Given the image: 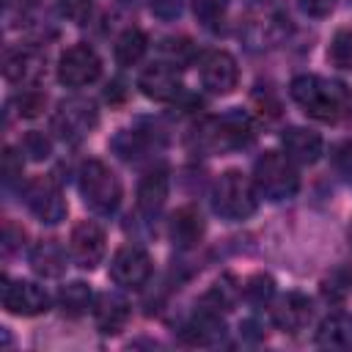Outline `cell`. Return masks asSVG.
I'll return each mask as SVG.
<instances>
[{"label": "cell", "instance_id": "cell-20", "mask_svg": "<svg viewBox=\"0 0 352 352\" xmlns=\"http://www.w3.org/2000/svg\"><path fill=\"white\" fill-rule=\"evenodd\" d=\"M165 201H168V170L165 168H154L138 184V209L143 214L154 217V214H160Z\"/></svg>", "mask_w": 352, "mask_h": 352}, {"label": "cell", "instance_id": "cell-22", "mask_svg": "<svg viewBox=\"0 0 352 352\" xmlns=\"http://www.w3.org/2000/svg\"><path fill=\"white\" fill-rule=\"evenodd\" d=\"M316 344L324 349H349L352 346V314H330L316 330Z\"/></svg>", "mask_w": 352, "mask_h": 352}, {"label": "cell", "instance_id": "cell-11", "mask_svg": "<svg viewBox=\"0 0 352 352\" xmlns=\"http://www.w3.org/2000/svg\"><path fill=\"white\" fill-rule=\"evenodd\" d=\"M3 308L14 316H38L50 308V294L33 280H3Z\"/></svg>", "mask_w": 352, "mask_h": 352}, {"label": "cell", "instance_id": "cell-18", "mask_svg": "<svg viewBox=\"0 0 352 352\" xmlns=\"http://www.w3.org/2000/svg\"><path fill=\"white\" fill-rule=\"evenodd\" d=\"M226 333V324L220 319V314L214 308H204L198 311L184 327H182V338L192 346H209V344H217Z\"/></svg>", "mask_w": 352, "mask_h": 352}, {"label": "cell", "instance_id": "cell-1", "mask_svg": "<svg viewBox=\"0 0 352 352\" xmlns=\"http://www.w3.org/2000/svg\"><path fill=\"white\" fill-rule=\"evenodd\" d=\"M289 94L302 107L305 116L324 121V124H336L352 113V91L344 82L330 80V77L300 74L292 80Z\"/></svg>", "mask_w": 352, "mask_h": 352}, {"label": "cell", "instance_id": "cell-12", "mask_svg": "<svg viewBox=\"0 0 352 352\" xmlns=\"http://www.w3.org/2000/svg\"><path fill=\"white\" fill-rule=\"evenodd\" d=\"M198 74H201V82L209 94H231L239 82V66L234 60L231 52L226 50H212L201 58L198 63Z\"/></svg>", "mask_w": 352, "mask_h": 352}, {"label": "cell", "instance_id": "cell-27", "mask_svg": "<svg viewBox=\"0 0 352 352\" xmlns=\"http://www.w3.org/2000/svg\"><path fill=\"white\" fill-rule=\"evenodd\" d=\"M242 292H245V297H248L253 305H261V302H267V300L275 294V283H272L270 275H253V278L242 286Z\"/></svg>", "mask_w": 352, "mask_h": 352}, {"label": "cell", "instance_id": "cell-28", "mask_svg": "<svg viewBox=\"0 0 352 352\" xmlns=\"http://www.w3.org/2000/svg\"><path fill=\"white\" fill-rule=\"evenodd\" d=\"M22 154H28L30 160H47L50 157V151H52V146H50V138H44L41 132H28L25 138H22Z\"/></svg>", "mask_w": 352, "mask_h": 352}, {"label": "cell", "instance_id": "cell-16", "mask_svg": "<svg viewBox=\"0 0 352 352\" xmlns=\"http://www.w3.org/2000/svg\"><path fill=\"white\" fill-rule=\"evenodd\" d=\"M280 146H283V154L294 165H314L322 157V138L314 129H305V126H289V129H283Z\"/></svg>", "mask_w": 352, "mask_h": 352}, {"label": "cell", "instance_id": "cell-29", "mask_svg": "<svg viewBox=\"0 0 352 352\" xmlns=\"http://www.w3.org/2000/svg\"><path fill=\"white\" fill-rule=\"evenodd\" d=\"M236 286H231L228 280H223V283H214V289L206 294V302H212V308L214 311H228L231 305H234V300H236Z\"/></svg>", "mask_w": 352, "mask_h": 352}, {"label": "cell", "instance_id": "cell-9", "mask_svg": "<svg viewBox=\"0 0 352 352\" xmlns=\"http://www.w3.org/2000/svg\"><path fill=\"white\" fill-rule=\"evenodd\" d=\"M151 256L138 245H124L110 258V278L121 289H140L151 278Z\"/></svg>", "mask_w": 352, "mask_h": 352}, {"label": "cell", "instance_id": "cell-13", "mask_svg": "<svg viewBox=\"0 0 352 352\" xmlns=\"http://www.w3.org/2000/svg\"><path fill=\"white\" fill-rule=\"evenodd\" d=\"M138 88L154 102H173L182 94V74L176 72V63H151L140 72Z\"/></svg>", "mask_w": 352, "mask_h": 352}, {"label": "cell", "instance_id": "cell-10", "mask_svg": "<svg viewBox=\"0 0 352 352\" xmlns=\"http://www.w3.org/2000/svg\"><path fill=\"white\" fill-rule=\"evenodd\" d=\"M104 250H107V239H104V231L99 223L94 220H80L72 234H69V256L77 267L82 270H94L102 258H104Z\"/></svg>", "mask_w": 352, "mask_h": 352}, {"label": "cell", "instance_id": "cell-23", "mask_svg": "<svg viewBox=\"0 0 352 352\" xmlns=\"http://www.w3.org/2000/svg\"><path fill=\"white\" fill-rule=\"evenodd\" d=\"M94 302H96L94 300V292L82 280H72V283H66L58 292V305H60V311L66 316H82V314L94 311Z\"/></svg>", "mask_w": 352, "mask_h": 352}, {"label": "cell", "instance_id": "cell-24", "mask_svg": "<svg viewBox=\"0 0 352 352\" xmlns=\"http://www.w3.org/2000/svg\"><path fill=\"white\" fill-rule=\"evenodd\" d=\"M146 47H148V41H146L143 30H138V28L124 30L116 38V60H118V66H135L146 55Z\"/></svg>", "mask_w": 352, "mask_h": 352}, {"label": "cell", "instance_id": "cell-4", "mask_svg": "<svg viewBox=\"0 0 352 352\" xmlns=\"http://www.w3.org/2000/svg\"><path fill=\"white\" fill-rule=\"evenodd\" d=\"M82 201L96 212V214H113L121 204V182L118 176L110 170V165H104L102 160H88L80 165V176H77Z\"/></svg>", "mask_w": 352, "mask_h": 352}, {"label": "cell", "instance_id": "cell-6", "mask_svg": "<svg viewBox=\"0 0 352 352\" xmlns=\"http://www.w3.org/2000/svg\"><path fill=\"white\" fill-rule=\"evenodd\" d=\"M96 121H99L96 104L91 99L72 96V99H63L52 113V132L66 143H77L94 132Z\"/></svg>", "mask_w": 352, "mask_h": 352}, {"label": "cell", "instance_id": "cell-3", "mask_svg": "<svg viewBox=\"0 0 352 352\" xmlns=\"http://www.w3.org/2000/svg\"><path fill=\"white\" fill-rule=\"evenodd\" d=\"M212 209L223 220H248L258 209V190L242 170H226L212 187Z\"/></svg>", "mask_w": 352, "mask_h": 352}, {"label": "cell", "instance_id": "cell-26", "mask_svg": "<svg viewBox=\"0 0 352 352\" xmlns=\"http://www.w3.org/2000/svg\"><path fill=\"white\" fill-rule=\"evenodd\" d=\"M11 104L16 107V116H19V118H36V116L47 107V94H41V91H36V88L30 85V88H25L22 94H16Z\"/></svg>", "mask_w": 352, "mask_h": 352}, {"label": "cell", "instance_id": "cell-19", "mask_svg": "<svg viewBox=\"0 0 352 352\" xmlns=\"http://www.w3.org/2000/svg\"><path fill=\"white\" fill-rule=\"evenodd\" d=\"M168 236L176 248H195L204 236V217L192 206H182L168 220Z\"/></svg>", "mask_w": 352, "mask_h": 352}, {"label": "cell", "instance_id": "cell-21", "mask_svg": "<svg viewBox=\"0 0 352 352\" xmlns=\"http://www.w3.org/2000/svg\"><path fill=\"white\" fill-rule=\"evenodd\" d=\"M30 267L44 278H60L66 272V248L58 239H38L30 248Z\"/></svg>", "mask_w": 352, "mask_h": 352}, {"label": "cell", "instance_id": "cell-8", "mask_svg": "<svg viewBox=\"0 0 352 352\" xmlns=\"http://www.w3.org/2000/svg\"><path fill=\"white\" fill-rule=\"evenodd\" d=\"M102 74V58L88 44H74L58 58V80L66 88H82L99 80Z\"/></svg>", "mask_w": 352, "mask_h": 352}, {"label": "cell", "instance_id": "cell-33", "mask_svg": "<svg viewBox=\"0 0 352 352\" xmlns=\"http://www.w3.org/2000/svg\"><path fill=\"white\" fill-rule=\"evenodd\" d=\"M151 11L162 19H170L182 11V0H151Z\"/></svg>", "mask_w": 352, "mask_h": 352}, {"label": "cell", "instance_id": "cell-5", "mask_svg": "<svg viewBox=\"0 0 352 352\" xmlns=\"http://www.w3.org/2000/svg\"><path fill=\"white\" fill-rule=\"evenodd\" d=\"M250 140H253V124L242 110H231V113H223L217 118H209L198 129V146L204 151H212V154L242 148Z\"/></svg>", "mask_w": 352, "mask_h": 352}, {"label": "cell", "instance_id": "cell-2", "mask_svg": "<svg viewBox=\"0 0 352 352\" xmlns=\"http://www.w3.org/2000/svg\"><path fill=\"white\" fill-rule=\"evenodd\" d=\"M253 184L261 198L278 204L297 195L300 173L283 151H264L253 165Z\"/></svg>", "mask_w": 352, "mask_h": 352}, {"label": "cell", "instance_id": "cell-7", "mask_svg": "<svg viewBox=\"0 0 352 352\" xmlns=\"http://www.w3.org/2000/svg\"><path fill=\"white\" fill-rule=\"evenodd\" d=\"M25 206L30 209V214L38 223H47V226H55V223L66 220V214H69L63 190L50 176H38L25 187Z\"/></svg>", "mask_w": 352, "mask_h": 352}, {"label": "cell", "instance_id": "cell-31", "mask_svg": "<svg viewBox=\"0 0 352 352\" xmlns=\"http://www.w3.org/2000/svg\"><path fill=\"white\" fill-rule=\"evenodd\" d=\"M19 176H22V157H16V151L8 146L3 151V182H6V187H11Z\"/></svg>", "mask_w": 352, "mask_h": 352}, {"label": "cell", "instance_id": "cell-32", "mask_svg": "<svg viewBox=\"0 0 352 352\" xmlns=\"http://www.w3.org/2000/svg\"><path fill=\"white\" fill-rule=\"evenodd\" d=\"M297 3H300L302 14L322 19V16H327V14L336 8V3H338V0H297Z\"/></svg>", "mask_w": 352, "mask_h": 352}, {"label": "cell", "instance_id": "cell-25", "mask_svg": "<svg viewBox=\"0 0 352 352\" xmlns=\"http://www.w3.org/2000/svg\"><path fill=\"white\" fill-rule=\"evenodd\" d=\"M327 60L338 69H352V30L349 28L336 30L327 47Z\"/></svg>", "mask_w": 352, "mask_h": 352}, {"label": "cell", "instance_id": "cell-30", "mask_svg": "<svg viewBox=\"0 0 352 352\" xmlns=\"http://www.w3.org/2000/svg\"><path fill=\"white\" fill-rule=\"evenodd\" d=\"M226 6H228V0H192V11H195L198 22H204V25L217 22L223 16Z\"/></svg>", "mask_w": 352, "mask_h": 352}, {"label": "cell", "instance_id": "cell-14", "mask_svg": "<svg viewBox=\"0 0 352 352\" xmlns=\"http://www.w3.org/2000/svg\"><path fill=\"white\" fill-rule=\"evenodd\" d=\"M270 314L283 333H300L314 316V302L300 292H286L272 302Z\"/></svg>", "mask_w": 352, "mask_h": 352}, {"label": "cell", "instance_id": "cell-15", "mask_svg": "<svg viewBox=\"0 0 352 352\" xmlns=\"http://www.w3.org/2000/svg\"><path fill=\"white\" fill-rule=\"evenodd\" d=\"M41 72H44V58L36 50L16 47V50L6 52L3 74H6L8 82H14V85H36Z\"/></svg>", "mask_w": 352, "mask_h": 352}, {"label": "cell", "instance_id": "cell-17", "mask_svg": "<svg viewBox=\"0 0 352 352\" xmlns=\"http://www.w3.org/2000/svg\"><path fill=\"white\" fill-rule=\"evenodd\" d=\"M94 322L99 327V333L104 336H116L124 330V324L129 322V302L121 294H99L94 302Z\"/></svg>", "mask_w": 352, "mask_h": 352}]
</instances>
